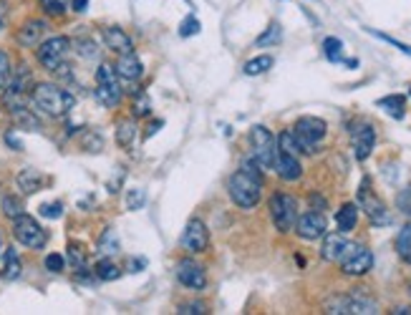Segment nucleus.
Listing matches in <instances>:
<instances>
[{"instance_id": "1", "label": "nucleus", "mask_w": 411, "mask_h": 315, "mask_svg": "<svg viewBox=\"0 0 411 315\" xmlns=\"http://www.w3.org/2000/svg\"><path fill=\"white\" fill-rule=\"evenodd\" d=\"M230 199L242 210H252L262 197V171L255 161H245L228 182Z\"/></svg>"}, {"instance_id": "2", "label": "nucleus", "mask_w": 411, "mask_h": 315, "mask_svg": "<svg viewBox=\"0 0 411 315\" xmlns=\"http://www.w3.org/2000/svg\"><path fill=\"white\" fill-rule=\"evenodd\" d=\"M31 101H33V106L41 114L53 119L66 117L68 111L76 106V96H73L71 91L56 86V83H38L33 89V94H31Z\"/></svg>"}, {"instance_id": "3", "label": "nucleus", "mask_w": 411, "mask_h": 315, "mask_svg": "<svg viewBox=\"0 0 411 315\" xmlns=\"http://www.w3.org/2000/svg\"><path fill=\"white\" fill-rule=\"evenodd\" d=\"M326 313L331 315H373L378 313V305L373 298H368L363 290H353L348 295H338L326 303Z\"/></svg>"}, {"instance_id": "4", "label": "nucleus", "mask_w": 411, "mask_h": 315, "mask_svg": "<svg viewBox=\"0 0 411 315\" xmlns=\"http://www.w3.org/2000/svg\"><path fill=\"white\" fill-rule=\"evenodd\" d=\"M295 137V142H298V146L303 149V154H313L316 151V146L321 144L323 139H326V122L318 117H303L295 122V127L290 129Z\"/></svg>"}, {"instance_id": "5", "label": "nucleus", "mask_w": 411, "mask_h": 315, "mask_svg": "<svg viewBox=\"0 0 411 315\" xmlns=\"http://www.w3.org/2000/svg\"><path fill=\"white\" fill-rule=\"evenodd\" d=\"M96 101L106 109H114L122 101V86H119V76L114 71V66L109 63H101L96 68V91H94Z\"/></svg>"}, {"instance_id": "6", "label": "nucleus", "mask_w": 411, "mask_h": 315, "mask_svg": "<svg viewBox=\"0 0 411 315\" xmlns=\"http://www.w3.org/2000/svg\"><path fill=\"white\" fill-rule=\"evenodd\" d=\"M250 144H252V161L260 169H275V156H278V144L275 137L265 127L250 129Z\"/></svg>"}, {"instance_id": "7", "label": "nucleus", "mask_w": 411, "mask_h": 315, "mask_svg": "<svg viewBox=\"0 0 411 315\" xmlns=\"http://www.w3.org/2000/svg\"><path fill=\"white\" fill-rule=\"evenodd\" d=\"M13 237L28 250H43L46 242H48V233L26 212L13 220Z\"/></svg>"}, {"instance_id": "8", "label": "nucleus", "mask_w": 411, "mask_h": 315, "mask_svg": "<svg viewBox=\"0 0 411 315\" xmlns=\"http://www.w3.org/2000/svg\"><path fill=\"white\" fill-rule=\"evenodd\" d=\"M68 53H71V38L66 36H53V38L38 43V50H36L38 63L46 71H58L66 63Z\"/></svg>"}, {"instance_id": "9", "label": "nucleus", "mask_w": 411, "mask_h": 315, "mask_svg": "<svg viewBox=\"0 0 411 315\" xmlns=\"http://www.w3.org/2000/svg\"><path fill=\"white\" fill-rule=\"evenodd\" d=\"M270 217H272V225L278 233H290L298 222V202L295 197L290 194H272L270 197Z\"/></svg>"}, {"instance_id": "10", "label": "nucleus", "mask_w": 411, "mask_h": 315, "mask_svg": "<svg viewBox=\"0 0 411 315\" xmlns=\"http://www.w3.org/2000/svg\"><path fill=\"white\" fill-rule=\"evenodd\" d=\"M358 207H361L363 212H366V217L373 222L376 227L381 225H389L391 222V215L389 210H386V205H383L381 199L373 194L371 189V179H363L361 187H358Z\"/></svg>"}, {"instance_id": "11", "label": "nucleus", "mask_w": 411, "mask_h": 315, "mask_svg": "<svg viewBox=\"0 0 411 315\" xmlns=\"http://www.w3.org/2000/svg\"><path fill=\"white\" fill-rule=\"evenodd\" d=\"M373 267V252L363 245H348V250L341 257V272L351 277L366 275Z\"/></svg>"}, {"instance_id": "12", "label": "nucleus", "mask_w": 411, "mask_h": 315, "mask_svg": "<svg viewBox=\"0 0 411 315\" xmlns=\"http://www.w3.org/2000/svg\"><path fill=\"white\" fill-rule=\"evenodd\" d=\"M207 245H210V233H207V227L202 220H189V225L184 227L182 233V247L187 252H205Z\"/></svg>"}, {"instance_id": "13", "label": "nucleus", "mask_w": 411, "mask_h": 315, "mask_svg": "<svg viewBox=\"0 0 411 315\" xmlns=\"http://www.w3.org/2000/svg\"><path fill=\"white\" fill-rule=\"evenodd\" d=\"M177 280L189 290H205L207 285V272L195 260H179L177 262Z\"/></svg>"}, {"instance_id": "14", "label": "nucleus", "mask_w": 411, "mask_h": 315, "mask_svg": "<svg viewBox=\"0 0 411 315\" xmlns=\"http://www.w3.org/2000/svg\"><path fill=\"white\" fill-rule=\"evenodd\" d=\"M326 215L323 212H308V215L298 217V222H295V233H298V237L303 240H318L326 235Z\"/></svg>"}, {"instance_id": "15", "label": "nucleus", "mask_w": 411, "mask_h": 315, "mask_svg": "<svg viewBox=\"0 0 411 315\" xmlns=\"http://www.w3.org/2000/svg\"><path fill=\"white\" fill-rule=\"evenodd\" d=\"M351 142H353V154L358 161H366L371 156L373 146H376V132L371 124H361L351 132Z\"/></svg>"}, {"instance_id": "16", "label": "nucleus", "mask_w": 411, "mask_h": 315, "mask_svg": "<svg viewBox=\"0 0 411 315\" xmlns=\"http://www.w3.org/2000/svg\"><path fill=\"white\" fill-rule=\"evenodd\" d=\"M348 240H346V233H333V235H323V247H321V257L326 262H341L343 252L348 250Z\"/></svg>"}, {"instance_id": "17", "label": "nucleus", "mask_w": 411, "mask_h": 315, "mask_svg": "<svg viewBox=\"0 0 411 315\" xmlns=\"http://www.w3.org/2000/svg\"><path fill=\"white\" fill-rule=\"evenodd\" d=\"M114 71H117V76L122 78V81H137V78H142V73H144V66H142L139 55L134 53V50H129V53L119 55Z\"/></svg>"}, {"instance_id": "18", "label": "nucleus", "mask_w": 411, "mask_h": 315, "mask_svg": "<svg viewBox=\"0 0 411 315\" xmlns=\"http://www.w3.org/2000/svg\"><path fill=\"white\" fill-rule=\"evenodd\" d=\"M275 171H278L285 182H295V179L303 177V166H300L298 156L280 149H278V156H275Z\"/></svg>"}, {"instance_id": "19", "label": "nucleus", "mask_w": 411, "mask_h": 315, "mask_svg": "<svg viewBox=\"0 0 411 315\" xmlns=\"http://www.w3.org/2000/svg\"><path fill=\"white\" fill-rule=\"evenodd\" d=\"M101 36H104V43H106V48L109 50H114V53H129V50H134V43H132V38H129L127 33H124L122 28L119 26H109V28H104L101 31Z\"/></svg>"}, {"instance_id": "20", "label": "nucleus", "mask_w": 411, "mask_h": 315, "mask_svg": "<svg viewBox=\"0 0 411 315\" xmlns=\"http://www.w3.org/2000/svg\"><path fill=\"white\" fill-rule=\"evenodd\" d=\"M46 33V23L43 21H28L26 26L18 31V43L26 46V48H33V46L41 43Z\"/></svg>"}, {"instance_id": "21", "label": "nucleus", "mask_w": 411, "mask_h": 315, "mask_svg": "<svg viewBox=\"0 0 411 315\" xmlns=\"http://www.w3.org/2000/svg\"><path fill=\"white\" fill-rule=\"evenodd\" d=\"M356 222H358V205L348 202L336 212V225H338V233H351L356 230Z\"/></svg>"}, {"instance_id": "22", "label": "nucleus", "mask_w": 411, "mask_h": 315, "mask_svg": "<svg viewBox=\"0 0 411 315\" xmlns=\"http://www.w3.org/2000/svg\"><path fill=\"white\" fill-rule=\"evenodd\" d=\"M18 187L23 189L26 194H33V192H38L41 187H43V174H41L38 169H23L21 174H18Z\"/></svg>"}, {"instance_id": "23", "label": "nucleus", "mask_w": 411, "mask_h": 315, "mask_svg": "<svg viewBox=\"0 0 411 315\" xmlns=\"http://www.w3.org/2000/svg\"><path fill=\"white\" fill-rule=\"evenodd\" d=\"M378 109H383L391 119L399 122V119H404V114H406V99L401 94L383 96V99H378Z\"/></svg>"}, {"instance_id": "24", "label": "nucleus", "mask_w": 411, "mask_h": 315, "mask_svg": "<svg viewBox=\"0 0 411 315\" xmlns=\"http://www.w3.org/2000/svg\"><path fill=\"white\" fill-rule=\"evenodd\" d=\"M396 255L406 265H411V225H404L396 235Z\"/></svg>"}, {"instance_id": "25", "label": "nucleus", "mask_w": 411, "mask_h": 315, "mask_svg": "<svg viewBox=\"0 0 411 315\" xmlns=\"http://www.w3.org/2000/svg\"><path fill=\"white\" fill-rule=\"evenodd\" d=\"M94 272H96V277L104 280V282H112V280H119V277H122V270L117 267V262L109 260V257H104V260L96 262Z\"/></svg>"}, {"instance_id": "26", "label": "nucleus", "mask_w": 411, "mask_h": 315, "mask_svg": "<svg viewBox=\"0 0 411 315\" xmlns=\"http://www.w3.org/2000/svg\"><path fill=\"white\" fill-rule=\"evenodd\" d=\"M134 139H137V124H134V119H124V122H119L117 127V142L124 146V149H129V146L134 144Z\"/></svg>"}, {"instance_id": "27", "label": "nucleus", "mask_w": 411, "mask_h": 315, "mask_svg": "<svg viewBox=\"0 0 411 315\" xmlns=\"http://www.w3.org/2000/svg\"><path fill=\"white\" fill-rule=\"evenodd\" d=\"M99 252L106 255V257H112V255L119 252V237H117V233H114L112 227H106L104 233H101V237H99Z\"/></svg>"}, {"instance_id": "28", "label": "nucleus", "mask_w": 411, "mask_h": 315, "mask_svg": "<svg viewBox=\"0 0 411 315\" xmlns=\"http://www.w3.org/2000/svg\"><path fill=\"white\" fill-rule=\"evenodd\" d=\"M323 53H326L328 61H333V63L346 61V58H343V41L333 38V36L326 38V41H323Z\"/></svg>"}, {"instance_id": "29", "label": "nucleus", "mask_w": 411, "mask_h": 315, "mask_svg": "<svg viewBox=\"0 0 411 315\" xmlns=\"http://www.w3.org/2000/svg\"><path fill=\"white\" fill-rule=\"evenodd\" d=\"M68 262H71L73 270H78V272L89 270V260H86V250L81 247V245H76V242L68 245Z\"/></svg>"}, {"instance_id": "30", "label": "nucleus", "mask_w": 411, "mask_h": 315, "mask_svg": "<svg viewBox=\"0 0 411 315\" xmlns=\"http://www.w3.org/2000/svg\"><path fill=\"white\" fill-rule=\"evenodd\" d=\"M267 68H272V55H257V58L245 63V73H247V76H260Z\"/></svg>"}, {"instance_id": "31", "label": "nucleus", "mask_w": 411, "mask_h": 315, "mask_svg": "<svg viewBox=\"0 0 411 315\" xmlns=\"http://www.w3.org/2000/svg\"><path fill=\"white\" fill-rule=\"evenodd\" d=\"M280 41H283V28H280V23H270L265 33L255 41V46H272L280 43Z\"/></svg>"}, {"instance_id": "32", "label": "nucleus", "mask_w": 411, "mask_h": 315, "mask_svg": "<svg viewBox=\"0 0 411 315\" xmlns=\"http://www.w3.org/2000/svg\"><path fill=\"white\" fill-rule=\"evenodd\" d=\"M73 46H76V53L81 55V58H86V61L99 58V48H96V43L91 38H78L73 41Z\"/></svg>"}, {"instance_id": "33", "label": "nucleus", "mask_w": 411, "mask_h": 315, "mask_svg": "<svg viewBox=\"0 0 411 315\" xmlns=\"http://www.w3.org/2000/svg\"><path fill=\"white\" fill-rule=\"evenodd\" d=\"M38 3L46 11V16H53V18L63 16V13L71 8V0H38Z\"/></svg>"}, {"instance_id": "34", "label": "nucleus", "mask_w": 411, "mask_h": 315, "mask_svg": "<svg viewBox=\"0 0 411 315\" xmlns=\"http://www.w3.org/2000/svg\"><path fill=\"white\" fill-rule=\"evenodd\" d=\"M21 260H18V255H16V250L13 247H8L6 250V277L8 280H16L18 275H21Z\"/></svg>"}, {"instance_id": "35", "label": "nucleus", "mask_w": 411, "mask_h": 315, "mask_svg": "<svg viewBox=\"0 0 411 315\" xmlns=\"http://www.w3.org/2000/svg\"><path fill=\"white\" fill-rule=\"evenodd\" d=\"M3 215L11 217V220H16L18 215H23V202H21V199L13 197V194L3 197Z\"/></svg>"}, {"instance_id": "36", "label": "nucleus", "mask_w": 411, "mask_h": 315, "mask_svg": "<svg viewBox=\"0 0 411 315\" xmlns=\"http://www.w3.org/2000/svg\"><path fill=\"white\" fill-rule=\"evenodd\" d=\"M197 33H200V21H197L195 16H187L182 21V26H179V36L189 38V36H197Z\"/></svg>"}, {"instance_id": "37", "label": "nucleus", "mask_w": 411, "mask_h": 315, "mask_svg": "<svg viewBox=\"0 0 411 315\" xmlns=\"http://www.w3.org/2000/svg\"><path fill=\"white\" fill-rule=\"evenodd\" d=\"M11 58H8L6 50H0V89H6L8 81H11Z\"/></svg>"}, {"instance_id": "38", "label": "nucleus", "mask_w": 411, "mask_h": 315, "mask_svg": "<svg viewBox=\"0 0 411 315\" xmlns=\"http://www.w3.org/2000/svg\"><path fill=\"white\" fill-rule=\"evenodd\" d=\"M41 217H46V220H58V217L63 215V205L61 202H46V205H41Z\"/></svg>"}, {"instance_id": "39", "label": "nucleus", "mask_w": 411, "mask_h": 315, "mask_svg": "<svg viewBox=\"0 0 411 315\" xmlns=\"http://www.w3.org/2000/svg\"><path fill=\"white\" fill-rule=\"evenodd\" d=\"M63 267H66V257L58 252H50L46 255V270L50 272H63Z\"/></svg>"}, {"instance_id": "40", "label": "nucleus", "mask_w": 411, "mask_h": 315, "mask_svg": "<svg viewBox=\"0 0 411 315\" xmlns=\"http://www.w3.org/2000/svg\"><path fill=\"white\" fill-rule=\"evenodd\" d=\"M144 189H132L129 192V197H127V205H129V210H139L142 205H144Z\"/></svg>"}, {"instance_id": "41", "label": "nucleus", "mask_w": 411, "mask_h": 315, "mask_svg": "<svg viewBox=\"0 0 411 315\" xmlns=\"http://www.w3.org/2000/svg\"><path fill=\"white\" fill-rule=\"evenodd\" d=\"M149 114V99H146V94H137V104H134V117H146Z\"/></svg>"}, {"instance_id": "42", "label": "nucleus", "mask_w": 411, "mask_h": 315, "mask_svg": "<svg viewBox=\"0 0 411 315\" xmlns=\"http://www.w3.org/2000/svg\"><path fill=\"white\" fill-rule=\"evenodd\" d=\"M396 205H399V210L404 212V215L411 217V187H406L404 192L396 197Z\"/></svg>"}, {"instance_id": "43", "label": "nucleus", "mask_w": 411, "mask_h": 315, "mask_svg": "<svg viewBox=\"0 0 411 315\" xmlns=\"http://www.w3.org/2000/svg\"><path fill=\"white\" fill-rule=\"evenodd\" d=\"M179 315H205L207 308L202 303H184L182 308L177 310Z\"/></svg>"}, {"instance_id": "44", "label": "nucleus", "mask_w": 411, "mask_h": 315, "mask_svg": "<svg viewBox=\"0 0 411 315\" xmlns=\"http://www.w3.org/2000/svg\"><path fill=\"white\" fill-rule=\"evenodd\" d=\"M308 202H311V207L316 212H323L326 210V199L321 197V194H311V197H308Z\"/></svg>"}, {"instance_id": "45", "label": "nucleus", "mask_w": 411, "mask_h": 315, "mask_svg": "<svg viewBox=\"0 0 411 315\" xmlns=\"http://www.w3.org/2000/svg\"><path fill=\"white\" fill-rule=\"evenodd\" d=\"M371 33H373V31H371ZM373 36H378V38H381V41H386V43H391V46H396V48H399V50H404V53H409V55H411V48H409V46H404V43H399V41H394V38H389V36H383V33H373Z\"/></svg>"}, {"instance_id": "46", "label": "nucleus", "mask_w": 411, "mask_h": 315, "mask_svg": "<svg viewBox=\"0 0 411 315\" xmlns=\"http://www.w3.org/2000/svg\"><path fill=\"white\" fill-rule=\"evenodd\" d=\"M6 21H8V8L6 3L0 0V33H3V28H6Z\"/></svg>"}, {"instance_id": "47", "label": "nucleus", "mask_w": 411, "mask_h": 315, "mask_svg": "<svg viewBox=\"0 0 411 315\" xmlns=\"http://www.w3.org/2000/svg\"><path fill=\"white\" fill-rule=\"evenodd\" d=\"M71 8L76 13H84L86 8H89V0H71Z\"/></svg>"}, {"instance_id": "48", "label": "nucleus", "mask_w": 411, "mask_h": 315, "mask_svg": "<svg viewBox=\"0 0 411 315\" xmlns=\"http://www.w3.org/2000/svg\"><path fill=\"white\" fill-rule=\"evenodd\" d=\"M6 142H8V144H11L16 151H21V149H23V144H21V142H18L16 137H13V134H8V137H6Z\"/></svg>"}, {"instance_id": "49", "label": "nucleus", "mask_w": 411, "mask_h": 315, "mask_svg": "<svg viewBox=\"0 0 411 315\" xmlns=\"http://www.w3.org/2000/svg\"><path fill=\"white\" fill-rule=\"evenodd\" d=\"M139 267H144V260H132V272H139Z\"/></svg>"}, {"instance_id": "50", "label": "nucleus", "mask_w": 411, "mask_h": 315, "mask_svg": "<svg viewBox=\"0 0 411 315\" xmlns=\"http://www.w3.org/2000/svg\"><path fill=\"white\" fill-rule=\"evenodd\" d=\"M394 313H396V315H406V313H411V310H409V308H396Z\"/></svg>"}]
</instances>
